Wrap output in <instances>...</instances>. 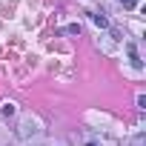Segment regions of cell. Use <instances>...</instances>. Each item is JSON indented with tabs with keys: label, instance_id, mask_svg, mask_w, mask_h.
Instances as JSON below:
<instances>
[{
	"label": "cell",
	"instance_id": "obj_3",
	"mask_svg": "<svg viewBox=\"0 0 146 146\" xmlns=\"http://www.w3.org/2000/svg\"><path fill=\"white\" fill-rule=\"evenodd\" d=\"M63 32H66V35H80V23H72V26H66Z\"/></svg>",
	"mask_w": 146,
	"mask_h": 146
},
{
	"label": "cell",
	"instance_id": "obj_1",
	"mask_svg": "<svg viewBox=\"0 0 146 146\" xmlns=\"http://www.w3.org/2000/svg\"><path fill=\"white\" fill-rule=\"evenodd\" d=\"M17 137H20V140H37V137H43V123H40V117H23V120L17 123Z\"/></svg>",
	"mask_w": 146,
	"mask_h": 146
},
{
	"label": "cell",
	"instance_id": "obj_5",
	"mask_svg": "<svg viewBox=\"0 0 146 146\" xmlns=\"http://www.w3.org/2000/svg\"><path fill=\"white\" fill-rule=\"evenodd\" d=\"M3 115L12 117V115H15V103H6V106H3Z\"/></svg>",
	"mask_w": 146,
	"mask_h": 146
},
{
	"label": "cell",
	"instance_id": "obj_2",
	"mask_svg": "<svg viewBox=\"0 0 146 146\" xmlns=\"http://www.w3.org/2000/svg\"><path fill=\"white\" fill-rule=\"evenodd\" d=\"M132 146H146V135H143V132L135 135V137H132Z\"/></svg>",
	"mask_w": 146,
	"mask_h": 146
},
{
	"label": "cell",
	"instance_id": "obj_4",
	"mask_svg": "<svg viewBox=\"0 0 146 146\" xmlns=\"http://www.w3.org/2000/svg\"><path fill=\"white\" fill-rule=\"evenodd\" d=\"M92 20H95V23H98V26H103V29H106V26H109V20H106V17H103V15H92Z\"/></svg>",
	"mask_w": 146,
	"mask_h": 146
},
{
	"label": "cell",
	"instance_id": "obj_6",
	"mask_svg": "<svg viewBox=\"0 0 146 146\" xmlns=\"http://www.w3.org/2000/svg\"><path fill=\"white\" fill-rule=\"evenodd\" d=\"M120 6L123 9H135V0H120Z\"/></svg>",
	"mask_w": 146,
	"mask_h": 146
}]
</instances>
